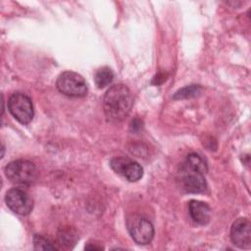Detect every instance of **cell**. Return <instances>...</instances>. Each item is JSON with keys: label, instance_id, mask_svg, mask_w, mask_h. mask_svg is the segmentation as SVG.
<instances>
[{"label": "cell", "instance_id": "7", "mask_svg": "<svg viewBox=\"0 0 251 251\" xmlns=\"http://www.w3.org/2000/svg\"><path fill=\"white\" fill-rule=\"evenodd\" d=\"M5 202L14 213L22 216L28 215L33 208V200L31 196L21 188H12L8 190L5 196Z\"/></svg>", "mask_w": 251, "mask_h": 251}, {"label": "cell", "instance_id": "10", "mask_svg": "<svg viewBox=\"0 0 251 251\" xmlns=\"http://www.w3.org/2000/svg\"><path fill=\"white\" fill-rule=\"evenodd\" d=\"M188 209L190 217L195 223L205 226L210 222L211 209L206 203L198 200H191L188 204Z\"/></svg>", "mask_w": 251, "mask_h": 251}, {"label": "cell", "instance_id": "1", "mask_svg": "<svg viewBox=\"0 0 251 251\" xmlns=\"http://www.w3.org/2000/svg\"><path fill=\"white\" fill-rule=\"evenodd\" d=\"M131 105V94L125 84L111 86L103 98L104 113L107 119L113 123L123 121L128 115Z\"/></svg>", "mask_w": 251, "mask_h": 251}, {"label": "cell", "instance_id": "2", "mask_svg": "<svg viewBox=\"0 0 251 251\" xmlns=\"http://www.w3.org/2000/svg\"><path fill=\"white\" fill-rule=\"evenodd\" d=\"M7 178L18 185H30L37 178V170L33 163L27 160H16L5 168Z\"/></svg>", "mask_w": 251, "mask_h": 251}, {"label": "cell", "instance_id": "12", "mask_svg": "<svg viewBox=\"0 0 251 251\" xmlns=\"http://www.w3.org/2000/svg\"><path fill=\"white\" fill-rule=\"evenodd\" d=\"M114 78V74L112 70L108 67H103L99 69L94 76V80L98 88H104L108 86Z\"/></svg>", "mask_w": 251, "mask_h": 251}, {"label": "cell", "instance_id": "14", "mask_svg": "<svg viewBox=\"0 0 251 251\" xmlns=\"http://www.w3.org/2000/svg\"><path fill=\"white\" fill-rule=\"evenodd\" d=\"M201 86L200 85H189L179 89L177 92L175 93L174 99H185L191 98L199 95L201 93Z\"/></svg>", "mask_w": 251, "mask_h": 251}, {"label": "cell", "instance_id": "4", "mask_svg": "<svg viewBox=\"0 0 251 251\" xmlns=\"http://www.w3.org/2000/svg\"><path fill=\"white\" fill-rule=\"evenodd\" d=\"M7 106L12 116L21 124L26 125L33 118L34 111L31 99L24 93H13L8 100Z\"/></svg>", "mask_w": 251, "mask_h": 251}, {"label": "cell", "instance_id": "8", "mask_svg": "<svg viewBox=\"0 0 251 251\" xmlns=\"http://www.w3.org/2000/svg\"><path fill=\"white\" fill-rule=\"evenodd\" d=\"M110 167L118 175L128 181H137L143 176L142 167L135 161L126 157H116L110 161Z\"/></svg>", "mask_w": 251, "mask_h": 251}, {"label": "cell", "instance_id": "16", "mask_svg": "<svg viewBox=\"0 0 251 251\" xmlns=\"http://www.w3.org/2000/svg\"><path fill=\"white\" fill-rule=\"evenodd\" d=\"M141 127H142V123H141V121L138 120V119L133 120V121L131 122V124H130V129H131L132 131L140 130Z\"/></svg>", "mask_w": 251, "mask_h": 251}, {"label": "cell", "instance_id": "5", "mask_svg": "<svg viewBox=\"0 0 251 251\" xmlns=\"http://www.w3.org/2000/svg\"><path fill=\"white\" fill-rule=\"evenodd\" d=\"M126 226L131 238L138 244H148L154 236V226L150 221L140 216H130Z\"/></svg>", "mask_w": 251, "mask_h": 251}, {"label": "cell", "instance_id": "13", "mask_svg": "<svg viewBox=\"0 0 251 251\" xmlns=\"http://www.w3.org/2000/svg\"><path fill=\"white\" fill-rule=\"evenodd\" d=\"M186 166H188L191 169H194L196 171H199L203 174L207 173V165L204 162V160L196 153H191L186 157V160L184 162Z\"/></svg>", "mask_w": 251, "mask_h": 251}, {"label": "cell", "instance_id": "15", "mask_svg": "<svg viewBox=\"0 0 251 251\" xmlns=\"http://www.w3.org/2000/svg\"><path fill=\"white\" fill-rule=\"evenodd\" d=\"M33 245L35 250H56L57 246L48 238L41 234H35L33 236Z\"/></svg>", "mask_w": 251, "mask_h": 251}, {"label": "cell", "instance_id": "17", "mask_svg": "<svg viewBox=\"0 0 251 251\" xmlns=\"http://www.w3.org/2000/svg\"><path fill=\"white\" fill-rule=\"evenodd\" d=\"M85 249H88V250H101L103 249V246L102 245H97V243L93 244V243H88L87 245H85Z\"/></svg>", "mask_w": 251, "mask_h": 251}, {"label": "cell", "instance_id": "6", "mask_svg": "<svg viewBox=\"0 0 251 251\" xmlns=\"http://www.w3.org/2000/svg\"><path fill=\"white\" fill-rule=\"evenodd\" d=\"M204 175L183 164L179 173V181L182 189L188 193L204 192L207 188Z\"/></svg>", "mask_w": 251, "mask_h": 251}, {"label": "cell", "instance_id": "9", "mask_svg": "<svg viewBox=\"0 0 251 251\" xmlns=\"http://www.w3.org/2000/svg\"><path fill=\"white\" fill-rule=\"evenodd\" d=\"M230 238L232 243L241 249L251 247V225L248 219L240 218L232 224Z\"/></svg>", "mask_w": 251, "mask_h": 251}, {"label": "cell", "instance_id": "3", "mask_svg": "<svg viewBox=\"0 0 251 251\" xmlns=\"http://www.w3.org/2000/svg\"><path fill=\"white\" fill-rule=\"evenodd\" d=\"M58 90L70 97H83L87 93V84L84 78L72 71L62 73L56 81Z\"/></svg>", "mask_w": 251, "mask_h": 251}, {"label": "cell", "instance_id": "11", "mask_svg": "<svg viewBox=\"0 0 251 251\" xmlns=\"http://www.w3.org/2000/svg\"><path fill=\"white\" fill-rule=\"evenodd\" d=\"M78 235L76 231L70 226L61 227L58 231V240L60 244L67 248H72L77 241Z\"/></svg>", "mask_w": 251, "mask_h": 251}]
</instances>
